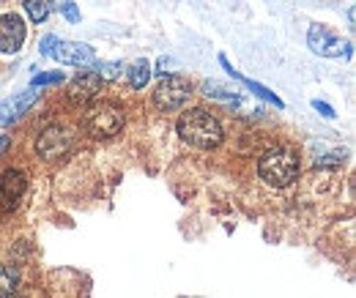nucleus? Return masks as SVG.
Listing matches in <instances>:
<instances>
[{"label": "nucleus", "mask_w": 356, "mask_h": 298, "mask_svg": "<svg viewBox=\"0 0 356 298\" xmlns=\"http://www.w3.org/2000/svg\"><path fill=\"white\" fill-rule=\"evenodd\" d=\"M178 134L184 142L195 148H217L222 142V126L220 121L206 110H189L178 121Z\"/></svg>", "instance_id": "nucleus-1"}, {"label": "nucleus", "mask_w": 356, "mask_h": 298, "mask_svg": "<svg viewBox=\"0 0 356 298\" xmlns=\"http://www.w3.org/2000/svg\"><path fill=\"white\" fill-rule=\"evenodd\" d=\"M258 172H261V178L266 181L268 186L285 189L299 178V159H296L293 151L277 148V151H268L266 156L258 162Z\"/></svg>", "instance_id": "nucleus-2"}, {"label": "nucleus", "mask_w": 356, "mask_h": 298, "mask_svg": "<svg viewBox=\"0 0 356 298\" xmlns=\"http://www.w3.org/2000/svg\"><path fill=\"white\" fill-rule=\"evenodd\" d=\"M83 126L96 140H110L124 129V107L115 101H96L86 110Z\"/></svg>", "instance_id": "nucleus-3"}, {"label": "nucleus", "mask_w": 356, "mask_h": 298, "mask_svg": "<svg viewBox=\"0 0 356 298\" xmlns=\"http://www.w3.org/2000/svg\"><path fill=\"white\" fill-rule=\"evenodd\" d=\"M192 96V85L186 77H178V74H170L165 77L156 90H154V104L162 110V113H176L181 110Z\"/></svg>", "instance_id": "nucleus-4"}, {"label": "nucleus", "mask_w": 356, "mask_h": 298, "mask_svg": "<svg viewBox=\"0 0 356 298\" xmlns=\"http://www.w3.org/2000/svg\"><path fill=\"white\" fill-rule=\"evenodd\" d=\"M74 145V134L66 126H49L42 131V137L36 140V151L42 154V159H63Z\"/></svg>", "instance_id": "nucleus-5"}, {"label": "nucleus", "mask_w": 356, "mask_h": 298, "mask_svg": "<svg viewBox=\"0 0 356 298\" xmlns=\"http://www.w3.org/2000/svg\"><path fill=\"white\" fill-rule=\"evenodd\" d=\"M307 47L315 55H323V58H337V55H343V49L351 55V44H343L326 25H310Z\"/></svg>", "instance_id": "nucleus-6"}, {"label": "nucleus", "mask_w": 356, "mask_h": 298, "mask_svg": "<svg viewBox=\"0 0 356 298\" xmlns=\"http://www.w3.org/2000/svg\"><path fill=\"white\" fill-rule=\"evenodd\" d=\"M58 63H66V66H93L96 63V52L93 47L80 42H55L52 52H49Z\"/></svg>", "instance_id": "nucleus-7"}, {"label": "nucleus", "mask_w": 356, "mask_h": 298, "mask_svg": "<svg viewBox=\"0 0 356 298\" xmlns=\"http://www.w3.org/2000/svg\"><path fill=\"white\" fill-rule=\"evenodd\" d=\"M25 42V22L19 14H3L0 17V52L14 55L22 49Z\"/></svg>", "instance_id": "nucleus-8"}, {"label": "nucleus", "mask_w": 356, "mask_h": 298, "mask_svg": "<svg viewBox=\"0 0 356 298\" xmlns=\"http://www.w3.org/2000/svg\"><path fill=\"white\" fill-rule=\"evenodd\" d=\"M99 90H102V77H99L96 72H86V74H80V77H74V80L69 83L66 99H69V104L83 107V104H88Z\"/></svg>", "instance_id": "nucleus-9"}, {"label": "nucleus", "mask_w": 356, "mask_h": 298, "mask_svg": "<svg viewBox=\"0 0 356 298\" xmlns=\"http://www.w3.org/2000/svg\"><path fill=\"white\" fill-rule=\"evenodd\" d=\"M25 189H28V183H25V175L17 170H8L3 175V183H0V211L8 213L14 211L17 206H19V200H22V194H25Z\"/></svg>", "instance_id": "nucleus-10"}, {"label": "nucleus", "mask_w": 356, "mask_h": 298, "mask_svg": "<svg viewBox=\"0 0 356 298\" xmlns=\"http://www.w3.org/2000/svg\"><path fill=\"white\" fill-rule=\"evenodd\" d=\"M220 63H222L225 69H227V74H230L233 80H238V83H244V85L250 88V90H255V93H258V96H261L264 101H268V104H274V107H285V104H282V99H280V96H274V93H271L268 88H264L261 83H252V80H247V77H241V74H238V72H236V69L230 66V60H227L225 55H220Z\"/></svg>", "instance_id": "nucleus-11"}, {"label": "nucleus", "mask_w": 356, "mask_h": 298, "mask_svg": "<svg viewBox=\"0 0 356 298\" xmlns=\"http://www.w3.org/2000/svg\"><path fill=\"white\" fill-rule=\"evenodd\" d=\"M19 285V274L11 265H0V298H11Z\"/></svg>", "instance_id": "nucleus-12"}, {"label": "nucleus", "mask_w": 356, "mask_h": 298, "mask_svg": "<svg viewBox=\"0 0 356 298\" xmlns=\"http://www.w3.org/2000/svg\"><path fill=\"white\" fill-rule=\"evenodd\" d=\"M11 101V107H14V113H17V118L25 113V110H31L36 101H39V88H31V90H25V93H19V96H14V99H8Z\"/></svg>", "instance_id": "nucleus-13"}, {"label": "nucleus", "mask_w": 356, "mask_h": 298, "mask_svg": "<svg viewBox=\"0 0 356 298\" xmlns=\"http://www.w3.org/2000/svg\"><path fill=\"white\" fill-rule=\"evenodd\" d=\"M151 80V63L148 60H137L132 69H129V83L134 88H145Z\"/></svg>", "instance_id": "nucleus-14"}, {"label": "nucleus", "mask_w": 356, "mask_h": 298, "mask_svg": "<svg viewBox=\"0 0 356 298\" xmlns=\"http://www.w3.org/2000/svg\"><path fill=\"white\" fill-rule=\"evenodd\" d=\"M25 11H28V17H31L33 22H44L47 14H49L44 0H25Z\"/></svg>", "instance_id": "nucleus-15"}, {"label": "nucleus", "mask_w": 356, "mask_h": 298, "mask_svg": "<svg viewBox=\"0 0 356 298\" xmlns=\"http://www.w3.org/2000/svg\"><path fill=\"white\" fill-rule=\"evenodd\" d=\"M203 93H206V96H211V99H222V101H236L233 90H227V88L220 85V83H203Z\"/></svg>", "instance_id": "nucleus-16"}, {"label": "nucleus", "mask_w": 356, "mask_h": 298, "mask_svg": "<svg viewBox=\"0 0 356 298\" xmlns=\"http://www.w3.org/2000/svg\"><path fill=\"white\" fill-rule=\"evenodd\" d=\"M60 80H63V74H60V72H47V74H36V77L31 80V88L55 85V83H60Z\"/></svg>", "instance_id": "nucleus-17"}, {"label": "nucleus", "mask_w": 356, "mask_h": 298, "mask_svg": "<svg viewBox=\"0 0 356 298\" xmlns=\"http://www.w3.org/2000/svg\"><path fill=\"white\" fill-rule=\"evenodd\" d=\"M121 69H124V63H102L96 74H99L102 80H115V77L121 74Z\"/></svg>", "instance_id": "nucleus-18"}, {"label": "nucleus", "mask_w": 356, "mask_h": 298, "mask_svg": "<svg viewBox=\"0 0 356 298\" xmlns=\"http://www.w3.org/2000/svg\"><path fill=\"white\" fill-rule=\"evenodd\" d=\"M340 162H346V151H334L326 159H318V167H329V165H340Z\"/></svg>", "instance_id": "nucleus-19"}, {"label": "nucleus", "mask_w": 356, "mask_h": 298, "mask_svg": "<svg viewBox=\"0 0 356 298\" xmlns=\"http://www.w3.org/2000/svg\"><path fill=\"white\" fill-rule=\"evenodd\" d=\"M312 107H315V110H318L323 118H334V110H332L329 104H323V101H318V99H315V101H312Z\"/></svg>", "instance_id": "nucleus-20"}, {"label": "nucleus", "mask_w": 356, "mask_h": 298, "mask_svg": "<svg viewBox=\"0 0 356 298\" xmlns=\"http://www.w3.org/2000/svg\"><path fill=\"white\" fill-rule=\"evenodd\" d=\"M55 42H58L55 36H44V39H42V52L49 55V52H52V47H55Z\"/></svg>", "instance_id": "nucleus-21"}, {"label": "nucleus", "mask_w": 356, "mask_h": 298, "mask_svg": "<svg viewBox=\"0 0 356 298\" xmlns=\"http://www.w3.org/2000/svg\"><path fill=\"white\" fill-rule=\"evenodd\" d=\"M63 14H66V17H69V19H72V22H80V11H77V8H74V6H72V3H69V6H66V8H63Z\"/></svg>", "instance_id": "nucleus-22"}, {"label": "nucleus", "mask_w": 356, "mask_h": 298, "mask_svg": "<svg viewBox=\"0 0 356 298\" xmlns=\"http://www.w3.org/2000/svg\"><path fill=\"white\" fill-rule=\"evenodd\" d=\"M69 3H72V0H49V6H52V8H58V11H63Z\"/></svg>", "instance_id": "nucleus-23"}, {"label": "nucleus", "mask_w": 356, "mask_h": 298, "mask_svg": "<svg viewBox=\"0 0 356 298\" xmlns=\"http://www.w3.org/2000/svg\"><path fill=\"white\" fill-rule=\"evenodd\" d=\"M6 148H8V137H0V154H6Z\"/></svg>", "instance_id": "nucleus-24"}, {"label": "nucleus", "mask_w": 356, "mask_h": 298, "mask_svg": "<svg viewBox=\"0 0 356 298\" xmlns=\"http://www.w3.org/2000/svg\"><path fill=\"white\" fill-rule=\"evenodd\" d=\"M11 298H14V296H11Z\"/></svg>", "instance_id": "nucleus-25"}]
</instances>
